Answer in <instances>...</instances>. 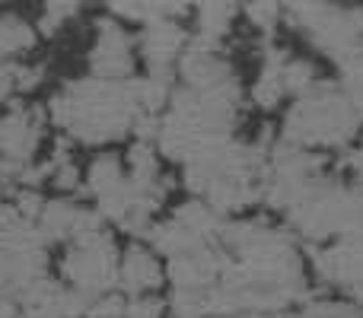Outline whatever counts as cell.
I'll return each instance as SVG.
<instances>
[{
  "mask_svg": "<svg viewBox=\"0 0 363 318\" xmlns=\"http://www.w3.org/2000/svg\"><path fill=\"white\" fill-rule=\"evenodd\" d=\"M115 290L125 300L166 296V290H169L166 258L144 239H125L118 249V283H115Z\"/></svg>",
  "mask_w": 363,
  "mask_h": 318,
  "instance_id": "6da1fadb",
  "label": "cell"
},
{
  "mask_svg": "<svg viewBox=\"0 0 363 318\" xmlns=\"http://www.w3.org/2000/svg\"><path fill=\"white\" fill-rule=\"evenodd\" d=\"M125 185H128V169H125V153L118 147L89 150V157L83 159V191L89 194V200H99Z\"/></svg>",
  "mask_w": 363,
  "mask_h": 318,
  "instance_id": "7a4b0ae2",
  "label": "cell"
}]
</instances>
